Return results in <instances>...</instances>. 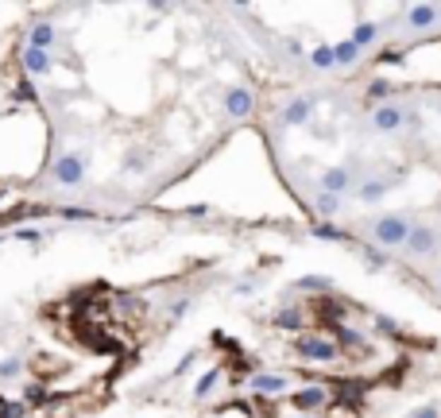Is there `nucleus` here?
<instances>
[{
	"label": "nucleus",
	"instance_id": "1",
	"mask_svg": "<svg viewBox=\"0 0 441 418\" xmlns=\"http://www.w3.org/2000/svg\"><path fill=\"white\" fill-rule=\"evenodd\" d=\"M411 228L414 225L406 213H383V217L372 221V240H375V248H406Z\"/></svg>",
	"mask_w": 441,
	"mask_h": 418
},
{
	"label": "nucleus",
	"instance_id": "2",
	"mask_svg": "<svg viewBox=\"0 0 441 418\" xmlns=\"http://www.w3.org/2000/svg\"><path fill=\"white\" fill-rule=\"evenodd\" d=\"M86 167H89V159H81L78 151H62L59 159L51 163V178H54V186H66V190L81 186V182H86Z\"/></svg>",
	"mask_w": 441,
	"mask_h": 418
},
{
	"label": "nucleus",
	"instance_id": "3",
	"mask_svg": "<svg viewBox=\"0 0 441 418\" xmlns=\"http://www.w3.org/2000/svg\"><path fill=\"white\" fill-rule=\"evenodd\" d=\"M294 352L302 360H314V364H329L341 356V345L329 337H294Z\"/></svg>",
	"mask_w": 441,
	"mask_h": 418
},
{
	"label": "nucleus",
	"instance_id": "4",
	"mask_svg": "<svg viewBox=\"0 0 441 418\" xmlns=\"http://www.w3.org/2000/svg\"><path fill=\"white\" fill-rule=\"evenodd\" d=\"M329 403H333L329 388H322V383H306V388H298L290 395L294 414H314V411H322V407H329Z\"/></svg>",
	"mask_w": 441,
	"mask_h": 418
},
{
	"label": "nucleus",
	"instance_id": "5",
	"mask_svg": "<svg viewBox=\"0 0 441 418\" xmlns=\"http://www.w3.org/2000/svg\"><path fill=\"white\" fill-rule=\"evenodd\" d=\"M437 244H441V228L437 225H414L411 240H406V252H411L414 260H422V256H434Z\"/></svg>",
	"mask_w": 441,
	"mask_h": 418
},
{
	"label": "nucleus",
	"instance_id": "6",
	"mask_svg": "<svg viewBox=\"0 0 441 418\" xmlns=\"http://www.w3.org/2000/svg\"><path fill=\"white\" fill-rule=\"evenodd\" d=\"M256 112V93L248 86H233L225 93V117L228 120H248Z\"/></svg>",
	"mask_w": 441,
	"mask_h": 418
},
{
	"label": "nucleus",
	"instance_id": "7",
	"mask_svg": "<svg viewBox=\"0 0 441 418\" xmlns=\"http://www.w3.org/2000/svg\"><path fill=\"white\" fill-rule=\"evenodd\" d=\"M406 117H411V112L403 109V105H380V109H372V128L375 132H399V128L406 124Z\"/></svg>",
	"mask_w": 441,
	"mask_h": 418
},
{
	"label": "nucleus",
	"instance_id": "8",
	"mask_svg": "<svg viewBox=\"0 0 441 418\" xmlns=\"http://www.w3.org/2000/svg\"><path fill=\"white\" fill-rule=\"evenodd\" d=\"M437 20H441L437 4H411V8H406V31H414V35L437 28Z\"/></svg>",
	"mask_w": 441,
	"mask_h": 418
},
{
	"label": "nucleus",
	"instance_id": "9",
	"mask_svg": "<svg viewBox=\"0 0 441 418\" xmlns=\"http://www.w3.org/2000/svg\"><path fill=\"white\" fill-rule=\"evenodd\" d=\"M317 182H322V194H337V198H345L348 186H353V175H348V167H325L322 175H317Z\"/></svg>",
	"mask_w": 441,
	"mask_h": 418
},
{
	"label": "nucleus",
	"instance_id": "10",
	"mask_svg": "<svg viewBox=\"0 0 441 418\" xmlns=\"http://www.w3.org/2000/svg\"><path fill=\"white\" fill-rule=\"evenodd\" d=\"M314 117V97H294V101H287V109H283V124L287 128H298V124H306V120Z\"/></svg>",
	"mask_w": 441,
	"mask_h": 418
},
{
	"label": "nucleus",
	"instance_id": "11",
	"mask_svg": "<svg viewBox=\"0 0 441 418\" xmlns=\"http://www.w3.org/2000/svg\"><path fill=\"white\" fill-rule=\"evenodd\" d=\"M20 62H23V70H28V74H35V78H43V74H51V70H54L51 51H39V47H23Z\"/></svg>",
	"mask_w": 441,
	"mask_h": 418
},
{
	"label": "nucleus",
	"instance_id": "12",
	"mask_svg": "<svg viewBox=\"0 0 441 418\" xmlns=\"http://www.w3.org/2000/svg\"><path fill=\"white\" fill-rule=\"evenodd\" d=\"M252 391L256 395H283L287 391V376L283 372H256L252 376Z\"/></svg>",
	"mask_w": 441,
	"mask_h": 418
},
{
	"label": "nucleus",
	"instance_id": "13",
	"mask_svg": "<svg viewBox=\"0 0 441 418\" xmlns=\"http://www.w3.org/2000/svg\"><path fill=\"white\" fill-rule=\"evenodd\" d=\"M275 330H290V333H302V325H306V310L302 306H283L279 314L271 318Z\"/></svg>",
	"mask_w": 441,
	"mask_h": 418
},
{
	"label": "nucleus",
	"instance_id": "14",
	"mask_svg": "<svg viewBox=\"0 0 441 418\" xmlns=\"http://www.w3.org/2000/svg\"><path fill=\"white\" fill-rule=\"evenodd\" d=\"M54 43H59V31H54V23H31V31H28V47L51 51Z\"/></svg>",
	"mask_w": 441,
	"mask_h": 418
},
{
	"label": "nucleus",
	"instance_id": "15",
	"mask_svg": "<svg viewBox=\"0 0 441 418\" xmlns=\"http://www.w3.org/2000/svg\"><path fill=\"white\" fill-rule=\"evenodd\" d=\"M333 59H337V70H348L360 62V47L353 43V39H345V43H333Z\"/></svg>",
	"mask_w": 441,
	"mask_h": 418
},
{
	"label": "nucleus",
	"instance_id": "16",
	"mask_svg": "<svg viewBox=\"0 0 441 418\" xmlns=\"http://www.w3.org/2000/svg\"><path fill=\"white\" fill-rule=\"evenodd\" d=\"M310 236H317V240H333V244H345L348 233L337 225V221H317L314 228H310Z\"/></svg>",
	"mask_w": 441,
	"mask_h": 418
},
{
	"label": "nucleus",
	"instance_id": "17",
	"mask_svg": "<svg viewBox=\"0 0 441 418\" xmlns=\"http://www.w3.org/2000/svg\"><path fill=\"white\" fill-rule=\"evenodd\" d=\"M387 190H391V182H387V178H368L360 190H356V198H360L364 206H372V202H380Z\"/></svg>",
	"mask_w": 441,
	"mask_h": 418
},
{
	"label": "nucleus",
	"instance_id": "18",
	"mask_svg": "<svg viewBox=\"0 0 441 418\" xmlns=\"http://www.w3.org/2000/svg\"><path fill=\"white\" fill-rule=\"evenodd\" d=\"M375 39H380V23H372V20H360V23L353 28V43L360 47V51H364V47H372Z\"/></svg>",
	"mask_w": 441,
	"mask_h": 418
},
{
	"label": "nucleus",
	"instance_id": "19",
	"mask_svg": "<svg viewBox=\"0 0 441 418\" xmlns=\"http://www.w3.org/2000/svg\"><path fill=\"white\" fill-rule=\"evenodd\" d=\"M391 97H395V86H391V81L375 78L372 86H368V101H375V109H380V105H391Z\"/></svg>",
	"mask_w": 441,
	"mask_h": 418
},
{
	"label": "nucleus",
	"instance_id": "20",
	"mask_svg": "<svg viewBox=\"0 0 441 418\" xmlns=\"http://www.w3.org/2000/svg\"><path fill=\"white\" fill-rule=\"evenodd\" d=\"M310 66H314V70H337V59H333V47H329V43L314 47V51H310Z\"/></svg>",
	"mask_w": 441,
	"mask_h": 418
},
{
	"label": "nucleus",
	"instance_id": "21",
	"mask_svg": "<svg viewBox=\"0 0 441 418\" xmlns=\"http://www.w3.org/2000/svg\"><path fill=\"white\" fill-rule=\"evenodd\" d=\"M314 209H317V217L333 221V217L341 213V198H337V194H317V198H314Z\"/></svg>",
	"mask_w": 441,
	"mask_h": 418
},
{
	"label": "nucleus",
	"instance_id": "22",
	"mask_svg": "<svg viewBox=\"0 0 441 418\" xmlns=\"http://www.w3.org/2000/svg\"><path fill=\"white\" fill-rule=\"evenodd\" d=\"M220 383V368H209V372H201V380L194 383V399H206L213 395V388Z\"/></svg>",
	"mask_w": 441,
	"mask_h": 418
},
{
	"label": "nucleus",
	"instance_id": "23",
	"mask_svg": "<svg viewBox=\"0 0 441 418\" xmlns=\"http://www.w3.org/2000/svg\"><path fill=\"white\" fill-rule=\"evenodd\" d=\"M23 403H28V411L31 407H47L51 403V391H47L43 383H28V388H23Z\"/></svg>",
	"mask_w": 441,
	"mask_h": 418
},
{
	"label": "nucleus",
	"instance_id": "24",
	"mask_svg": "<svg viewBox=\"0 0 441 418\" xmlns=\"http://www.w3.org/2000/svg\"><path fill=\"white\" fill-rule=\"evenodd\" d=\"M294 286H298V291H314V294H322V291H333V279H322V275H302Z\"/></svg>",
	"mask_w": 441,
	"mask_h": 418
},
{
	"label": "nucleus",
	"instance_id": "25",
	"mask_svg": "<svg viewBox=\"0 0 441 418\" xmlns=\"http://www.w3.org/2000/svg\"><path fill=\"white\" fill-rule=\"evenodd\" d=\"M360 256H364V264L372 267V272H380V267H387V256H383V252L375 248V244H364V248H360Z\"/></svg>",
	"mask_w": 441,
	"mask_h": 418
},
{
	"label": "nucleus",
	"instance_id": "26",
	"mask_svg": "<svg viewBox=\"0 0 441 418\" xmlns=\"http://www.w3.org/2000/svg\"><path fill=\"white\" fill-rule=\"evenodd\" d=\"M333 333H337V345H348V349H364V337H360V333H356V330H345V325H337V330H333Z\"/></svg>",
	"mask_w": 441,
	"mask_h": 418
},
{
	"label": "nucleus",
	"instance_id": "27",
	"mask_svg": "<svg viewBox=\"0 0 441 418\" xmlns=\"http://www.w3.org/2000/svg\"><path fill=\"white\" fill-rule=\"evenodd\" d=\"M194 360H198V349H190V352H186V356L178 360L175 368H170V376H167V380H178V376H186V372L194 368Z\"/></svg>",
	"mask_w": 441,
	"mask_h": 418
},
{
	"label": "nucleus",
	"instance_id": "28",
	"mask_svg": "<svg viewBox=\"0 0 441 418\" xmlns=\"http://www.w3.org/2000/svg\"><path fill=\"white\" fill-rule=\"evenodd\" d=\"M62 213V221H93L97 213L93 209H86V206H66V209H59Z\"/></svg>",
	"mask_w": 441,
	"mask_h": 418
},
{
	"label": "nucleus",
	"instance_id": "29",
	"mask_svg": "<svg viewBox=\"0 0 441 418\" xmlns=\"http://www.w3.org/2000/svg\"><path fill=\"white\" fill-rule=\"evenodd\" d=\"M190 306H194V298H186V294H182V298H175V302H170V322H182V318L190 314Z\"/></svg>",
	"mask_w": 441,
	"mask_h": 418
},
{
	"label": "nucleus",
	"instance_id": "30",
	"mask_svg": "<svg viewBox=\"0 0 441 418\" xmlns=\"http://www.w3.org/2000/svg\"><path fill=\"white\" fill-rule=\"evenodd\" d=\"M12 101H39L35 86H31V81H20V86L12 89Z\"/></svg>",
	"mask_w": 441,
	"mask_h": 418
},
{
	"label": "nucleus",
	"instance_id": "31",
	"mask_svg": "<svg viewBox=\"0 0 441 418\" xmlns=\"http://www.w3.org/2000/svg\"><path fill=\"white\" fill-rule=\"evenodd\" d=\"M375 62H380V66H403V51H395V47H387V51H380V59H375Z\"/></svg>",
	"mask_w": 441,
	"mask_h": 418
},
{
	"label": "nucleus",
	"instance_id": "32",
	"mask_svg": "<svg viewBox=\"0 0 441 418\" xmlns=\"http://www.w3.org/2000/svg\"><path fill=\"white\" fill-rule=\"evenodd\" d=\"M12 236H16V240H20V244H39V240H43V233H39V228H23V225L16 228Z\"/></svg>",
	"mask_w": 441,
	"mask_h": 418
},
{
	"label": "nucleus",
	"instance_id": "33",
	"mask_svg": "<svg viewBox=\"0 0 441 418\" xmlns=\"http://www.w3.org/2000/svg\"><path fill=\"white\" fill-rule=\"evenodd\" d=\"M375 330H380V333H391V337H399V322H391L387 314H375Z\"/></svg>",
	"mask_w": 441,
	"mask_h": 418
},
{
	"label": "nucleus",
	"instance_id": "34",
	"mask_svg": "<svg viewBox=\"0 0 441 418\" xmlns=\"http://www.w3.org/2000/svg\"><path fill=\"white\" fill-rule=\"evenodd\" d=\"M20 376V360H0V380H16Z\"/></svg>",
	"mask_w": 441,
	"mask_h": 418
},
{
	"label": "nucleus",
	"instance_id": "35",
	"mask_svg": "<svg viewBox=\"0 0 441 418\" xmlns=\"http://www.w3.org/2000/svg\"><path fill=\"white\" fill-rule=\"evenodd\" d=\"M252 291H256V283H252V279H244V283H236V286H233V294H236V298H248Z\"/></svg>",
	"mask_w": 441,
	"mask_h": 418
},
{
	"label": "nucleus",
	"instance_id": "36",
	"mask_svg": "<svg viewBox=\"0 0 441 418\" xmlns=\"http://www.w3.org/2000/svg\"><path fill=\"white\" fill-rule=\"evenodd\" d=\"M411 418H441V411H437L434 403H426V407H418V411H414Z\"/></svg>",
	"mask_w": 441,
	"mask_h": 418
},
{
	"label": "nucleus",
	"instance_id": "37",
	"mask_svg": "<svg viewBox=\"0 0 441 418\" xmlns=\"http://www.w3.org/2000/svg\"><path fill=\"white\" fill-rule=\"evenodd\" d=\"M206 213H209V206H206V202H194V206L186 209V217H206Z\"/></svg>",
	"mask_w": 441,
	"mask_h": 418
},
{
	"label": "nucleus",
	"instance_id": "38",
	"mask_svg": "<svg viewBox=\"0 0 441 418\" xmlns=\"http://www.w3.org/2000/svg\"><path fill=\"white\" fill-rule=\"evenodd\" d=\"M124 167H128V170H143V155H128Z\"/></svg>",
	"mask_w": 441,
	"mask_h": 418
},
{
	"label": "nucleus",
	"instance_id": "39",
	"mask_svg": "<svg viewBox=\"0 0 441 418\" xmlns=\"http://www.w3.org/2000/svg\"><path fill=\"white\" fill-rule=\"evenodd\" d=\"M294 418H314V414H294Z\"/></svg>",
	"mask_w": 441,
	"mask_h": 418
},
{
	"label": "nucleus",
	"instance_id": "40",
	"mask_svg": "<svg viewBox=\"0 0 441 418\" xmlns=\"http://www.w3.org/2000/svg\"><path fill=\"white\" fill-rule=\"evenodd\" d=\"M0 198H4V190H0Z\"/></svg>",
	"mask_w": 441,
	"mask_h": 418
},
{
	"label": "nucleus",
	"instance_id": "41",
	"mask_svg": "<svg viewBox=\"0 0 441 418\" xmlns=\"http://www.w3.org/2000/svg\"><path fill=\"white\" fill-rule=\"evenodd\" d=\"M437 286H441V283H437Z\"/></svg>",
	"mask_w": 441,
	"mask_h": 418
}]
</instances>
